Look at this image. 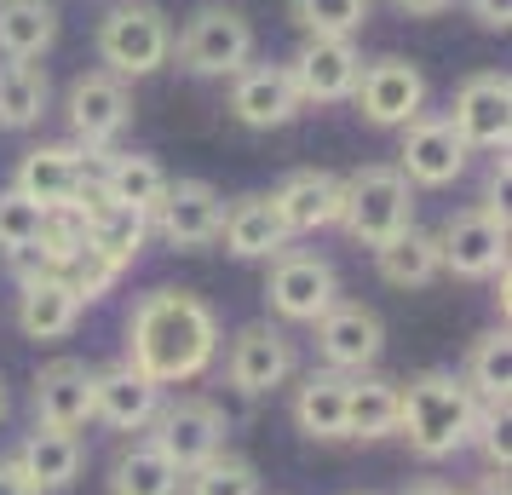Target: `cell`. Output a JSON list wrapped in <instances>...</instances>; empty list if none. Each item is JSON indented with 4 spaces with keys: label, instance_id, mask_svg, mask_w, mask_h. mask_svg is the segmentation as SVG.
I'll use <instances>...</instances> for the list:
<instances>
[{
    "label": "cell",
    "instance_id": "6da1fadb",
    "mask_svg": "<svg viewBox=\"0 0 512 495\" xmlns=\"http://www.w3.org/2000/svg\"><path fill=\"white\" fill-rule=\"evenodd\" d=\"M219 357V311L190 288H150L127 317V363L156 386H185Z\"/></svg>",
    "mask_w": 512,
    "mask_h": 495
},
{
    "label": "cell",
    "instance_id": "7a4b0ae2",
    "mask_svg": "<svg viewBox=\"0 0 512 495\" xmlns=\"http://www.w3.org/2000/svg\"><path fill=\"white\" fill-rule=\"evenodd\" d=\"M478 398L466 392L455 369H426L409 386H397V438L415 449L420 461H449L472 438Z\"/></svg>",
    "mask_w": 512,
    "mask_h": 495
},
{
    "label": "cell",
    "instance_id": "3957f363",
    "mask_svg": "<svg viewBox=\"0 0 512 495\" xmlns=\"http://www.w3.org/2000/svg\"><path fill=\"white\" fill-rule=\"evenodd\" d=\"M351 242L380 248L397 231L415 225V185L397 173V162H369L340 179V219H334Z\"/></svg>",
    "mask_w": 512,
    "mask_h": 495
},
{
    "label": "cell",
    "instance_id": "277c9868",
    "mask_svg": "<svg viewBox=\"0 0 512 495\" xmlns=\"http://www.w3.org/2000/svg\"><path fill=\"white\" fill-rule=\"evenodd\" d=\"M93 47H98V70L121 75V81H144L173 58V24L150 0H121L98 18Z\"/></svg>",
    "mask_w": 512,
    "mask_h": 495
},
{
    "label": "cell",
    "instance_id": "5b68a950",
    "mask_svg": "<svg viewBox=\"0 0 512 495\" xmlns=\"http://www.w3.org/2000/svg\"><path fill=\"white\" fill-rule=\"evenodd\" d=\"M173 58L196 81H231L242 64H254V24L236 6H196L173 35Z\"/></svg>",
    "mask_w": 512,
    "mask_h": 495
},
{
    "label": "cell",
    "instance_id": "8992f818",
    "mask_svg": "<svg viewBox=\"0 0 512 495\" xmlns=\"http://www.w3.org/2000/svg\"><path fill=\"white\" fill-rule=\"evenodd\" d=\"M432 242H438V260H443L449 277H461V283H489V277L507 265V208H489V202L455 208L438 231H432Z\"/></svg>",
    "mask_w": 512,
    "mask_h": 495
},
{
    "label": "cell",
    "instance_id": "52a82bcc",
    "mask_svg": "<svg viewBox=\"0 0 512 495\" xmlns=\"http://www.w3.org/2000/svg\"><path fill=\"white\" fill-rule=\"evenodd\" d=\"M64 121H70V144L87 150L98 162V156L127 133V121H133V93H127V81L110 75V70L75 75L70 93H64Z\"/></svg>",
    "mask_w": 512,
    "mask_h": 495
},
{
    "label": "cell",
    "instance_id": "ba28073f",
    "mask_svg": "<svg viewBox=\"0 0 512 495\" xmlns=\"http://www.w3.org/2000/svg\"><path fill=\"white\" fill-rule=\"evenodd\" d=\"M225 432H231L225 409H219L213 398H196V392H185V398H162L156 421L144 426V438L162 449L179 472L213 461V455L225 449Z\"/></svg>",
    "mask_w": 512,
    "mask_h": 495
},
{
    "label": "cell",
    "instance_id": "9c48e42d",
    "mask_svg": "<svg viewBox=\"0 0 512 495\" xmlns=\"http://www.w3.org/2000/svg\"><path fill=\"white\" fill-rule=\"evenodd\" d=\"M265 306L277 323H317L334 300H340V271L323 254L305 248H282L277 260H265Z\"/></svg>",
    "mask_w": 512,
    "mask_h": 495
},
{
    "label": "cell",
    "instance_id": "30bf717a",
    "mask_svg": "<svg viewBox=\"0 0 512 495\" xmlns=\"http://www.w3.org/2000/svg\"><path fill=\"white\" fill-rule=\"evenodd\" d=\"M351 104H357V116L369 121V127L397 133L403 121H415L426 110V75H420V64L397 58V52L369 58L363 75H357V87H351Z\"/></svg>",
    "mask_w": 512,
    "mask_h": 495
},
{
    "label": "cell",
    "instance_id": "8fae6325",
    "mask_svg": "<svg viewBox=\"0 0 512 495\" xmlns=\"http://www.w3.org/2000/svg\"><path fill=\"white\" fill-rule=\"evenodd\" d=\"M294 363H300L294 340L277 323H248L225 346V386H231L236 398H271L277 386H288Z\"/></svg>",
    "mask_w": 512,
    "mask_h": 495
},
{
    "label": "cell",
    "instance_id": "7c38bea8",
    "mask_svg": "<svg viewBox=\"0 0 512 495\" xmlns=\"http://www.w3.org/2000/svg\"><path fill=\"white\" fill-rule=\"evenodd\" d=\"M403 133V150H397V173L409 179L415 190H449L455 179L466 173V150L461 133L449 127V116H432V110H420L415 121H403L397 127Z\"/></svg>",
    "mask_w": 512,
    "mask_h": 495
},
{
    "label": "cell",
    "instance_id": "4fadbf2b",
    "mask_svg": "<svg viewBox=\"0 0 512 495\" xmlns=\"http://www.w3.org/2000/svg\"><path fill=\"white\" fill-rule=\"evenodd\" d=\"M449 127L461 133L466 150H507L512 133V81L501 70H472L455 87V104H449Z\"/></svg>",
    "mask_w": 512,
    "mask_h": 495
},
{
    "label": "cell",
    "instance_id": "5bb4252c",
    "mask_svg": "<svg viewBox=\"0 0 512 495\" xmlns=\"http://www.w3.org/2000/svg\"><path fill=\"white\" fill-rule=\"evenodd\" d=\"M219 225H225V196L208 185V179H179L167 185V196L150 213V236H162L167 248L179 254H196V248H213L219 242Z\"/></svg>",
    "mask_w": 512,
    "mask_h": 495
},
{
    "label": "cell",
    "instance_id": "9a60e30c",
    "mask_svg": "<svg viewBox=\"0 0 512 495\" xmlns=\"http://www.w3.org/2000/svg\"><path fill=\"white\" fill-rule=\"evenodd\" d=\"M311 329H317V363L340 369V375H363L386 352V323L363 300H334Z\"/></svg>",
    "mask_w": 512,
    "mask_h": 495
},
{
    "label": "cell",
    "instance_id": "2e32d148",
    "mask_svg": "<svg viewBox=\"0 0 512 495\" xmlns=\"http://www.w3.org/2000/svg\"><path fill=\"white\" fill-rule=\"evenodd\" d=\"M70 213L81 219V236H87V248L93 254H104V260H116L121 271L144 254V242H150V219L133 208H121V202H110L104 190H98V179H87V185L75 190Z\"/></svg>",
    "mask_w": 512,
    "mask_h": 495
},
{
    "label": "cell",
    "instance_id": "e0dca14e",
    "mask_svg": "<svg viewBox=\"0 0 512 495\" xmlns=\"http://www.w3.org/2000/svg\"><path fill=\"white\" fill-rule=\"evenodd\" d=\"M294 93L300 104H346L357 75H363V52L357 41H328V35H305L300 52L288 58Z\"/></svg>",
    "mask_w": 512,
    "mask_h": 495
},
{
    "label": "cell",
    "instance_id": "ac0fdd59",
    "mask_svg": "<svg viewBox=\"0 0 512 495\" xmlns=\"http://www.w3.org/2000/svg\"><path fill=\"white\" fill-rule=\"evenodd\" d=\"M162 398H167V386L139 375L127 357L110 363V369H93V421H104L110 432H133L139 438L144 426L156 421Z\"/></svg>",
    "mask_w": 512,
    "mask_h": 495
},
{
    "label": "cell",
    "instance_id": "d6986e66",
    "mask_svg": "<svg viewBox=\"0 0 512 495\" xmlns=\"http://www.w3.org/2000/svg\"><path fill=\"white\" fill-rule=\"evenodd\" d=\"M87 179H93V156L87 150H75V144H35V150H24V162L12 173V190L52 213V208H70L75 190Z\"/></svg>",
    "mask_w": 512,
    "mask_h": 495
},
{
    "label": "cell",
    "instance_id": "ffe728a7",
    "mask_svg": "<svg viewBox=\"0 0 512 495\" xmlns=\"http://www.w3.org/2000/svg\"><path fill=\"white\" fill-rule=\"evenodd\" d=\"M305 104L294 93V75L288 64H242L231 75V116L254 133H271V127H288Z\"/></svg>",
    "mask_w": 512,
    "mask_h": 495
},
{
    "label": "cell",
    "instance_id": "44dd1931",
    "mask_svg": "<svg viewBox=\"0 0 512 495\" xmlns=\"http://www.w3.org/2000/svg\"><path fill=\"white\" fill-rule=\"evenodd\" d=\"M35 426H58V432H81L93 421V363L81 357H52L35 375Z\"/></svg>",
    "mask_w": 512,
    "mask_h": 495
},
{
    "label": "cell",
    "instance_id": "7402d4cb",
    "mask_svg": "<svg viewBox=\"0 0 512 495\" xmlns=\"http://www.w3.org/2000/svg\"><path fill=\"white\" fill-rule=\"evenodd\" d=\"M12 467L24 472V484L35 495H58L70 490L81 467H87V444H81V432H58V426H35L18 455H12Z\"/></svg>",
    "mask_w": 512,
    "mask_h": 495
},
{
    "label": "cell",
    "instance_id": "603a6c76",
    "mask_svg": "<svg viewBox=\"0 0 512 495\" xmlns=\"http://www.w3.org/2000/svg\"><path fill=\"white\" fill-rule=\"evenodd\" d=\"M81 294H75L58 271H41V277H29L18 283V329L24 340L35 346H52V340H70L75 323H81Z\"/></svg>",
    "mask_w": 512,
    "mask_h": 495
},
{
    "label": "cell",
    "instance_id": "cb8c5ba5",
    "mask_svg": "<svg viewBox=\"0 0 512 495\" xmlns=\"http://www.w3.org/2000/svg\"><path fill=\"white\" fill-rule=\"evenodd\" d=\"M271 202H277L288 236L323 231V225L340 219V173H328V167H300V173H288V179L271 190Z\"/></svg>",
    "mask_w": 512,
    "mask_h": 495
},
{
    "label": "cell",
    "instance_id": "d4e9b609",
    "mask_svg": "<svg viewBox=\"0 0 512 495\" xmlns=\"http://www.w3.org/2000/svg\"><path fill=\"white\" fill-rule=\"evenodd\" d=\"M93 179L98 190L110 196V202H121V208H133V213H156V202L167 196V167L156 162V156H139V150H104L93 162Z\"/></svg>",
    "mask_w": 512,
    "mask_h": 495
},
{
    "label": "cell",
    "instance_id": "484cf974",
    "mask_svg": "<svg viewBox=\"0 0 512 495\" xmlns=\"http://www.w3.org/2000/svg\"><path fill=\"white\" fill-rule=\"evenodd\" d=\"M219 242H225L231 260H277L294 236H288V225H282V213L271 196H236L231 208H225Z\"/></svg>",
    "mask_w": 512,
    "mask_h": 495
},
{
    "label": "cell",
    "instance_id": "4316f807",
    "mask_svg": "<svg viewBox=\"0 0 512 495\" xmlns=\"http://www.w3.org/2000/svg\"><path fill=\"white\" fill-rule=\"evenodd\" d=\"M346 380L340 369H311L294 386V426L311 444H340L346 438Z\"/></svg>",
    "mask_w": 512,
    "mask_h": 495
},
{
    "label": "cell",
    "instance_id": "83f0119b",
    "mask_svg": "<svg viewBox=\"0 0 512 495\" xmlns=\"http://www.w3.org/2000/svg\"><path fill=\"white\" fill-rule=\"evenodd\" d=\"M179 478L185 472L167 461L150 438H127V444L110 455V472H104V490L110 495H179Z\"/></svg>",
    "mask_w": 512,
    "mask_h": 495
},
{
    "label": "cell",
    "instance_id": "f1b7e54d",
    "mask_svg": "<svg viewBox=\"0 0 512 495\" xmlns=\"http://www.w3.org/2000/svg\"><path fill=\"white\" fill-rule=\"evenodd\" d=\"M58 41V6L52 0H0V58L41 64Z\"/></svg>",
    "mask_w": 512,
    "mask_h": 495
},
{
    "label": "cell",
    "instance_id": "f546056e",
    "mask_svg": "<svg viewBox=\"0 0 512 495\" xmlns=\"http://www.w3.org/2000/svg\"><path fill=\"white\" fill-rule=\"evenodd\" d=\"M397 386L403 380H386V375H374V369L346 380V438H357V444L392 438L397 432Z\"/></svg>",
    "mask_w": 512,
    "mask_h": 495
},
{
    "label": "cell",
    "instance_id": "4dcf8cb0",
    "mask_svg": "<svg viewBox=\"0 0 512 495\" xmlns=\"http://www.w3.org/2000/svg\"><path fill=\"white\" fill-rule=\"evenodd\" d=\"M369 254H374V271H380L386 288H426V283H438V271H443L438 242H432V231H420V225L397 231L392 242H380Z\"/></svg>",
    "mask_w": 512,
    "mask_h": 495
},
{
    "label": "cell",
    "instance_id": "1f68e13d",
    "mask_svg": "<svg viewBox=\"0 0 512 495\" xmlns=\"http://www.w3.org/2000/svg\"><path fill=\"white\" fill-rule=\"evenodd\" d=\"M52 104V81L41 64H12V58H0V127L6 133H29V127H41Z\"/></svg>",
    "mask_w": 512,
    "mask_h": 495
},
{
    "label": "cell",
    "instance_id": "d6a6232c",
    "mask_svg": "<svg viewBox=\"0 0 512 495\" xmlns=\"http://www.w3.org/2000/svg\"><path fill=\"white\" fill-rule=\"evenodd\" d=\"M466 392L489 409H507V380H512V357H507V329H489L466 346Z\"/></svg>",
    "mask_w": 512,
    "mask_h": 495
},
{
    "label": "cell",
    "instance_id": "836d02e7",
    "mask_svg": "<svg viewBox=\"0 0 512 495\" xmlns=\"http://www.w3.org/2000/svg\"><path fill=\"white\" fill-rule=\"evenodd\" d=\"M374 0H288V18L300 35H328V41H357L369 24Z\"/></svg>",
    "mask_w": 512,
    "mask_h": 495
},
{
    "label": "cell",
    "instance_id": "e575fe53",
    "mask_svg": "<svg viewBox=\"0 0 512 495\" xmlns=\"http://www.w3.org/2000/svg\"><path fill=\"white\" fill-rule=\"evenodd\" d=\"M179 495H259V467L236 449H219L213 461H202L179 478Z\"/></svg>",
    "mask_w": 512,
    "mask_h": 495
},
{
    "label": "cell",
    "instance_id": "d590c367",
    "mask_svg": "<svg viewBox=\"0 0 512 495\" xmlns=\"http://www.w3.org/2000/svg\"><path fill=\"white\" fill-rule=\"evenodd\" d=\"M47 225V208L41 202H29L18 190H0V254H12V248H29L35 236Z\"/></svg>",
    "mask_w": 512,
    "mask_h": 495
},
{
    "label": "cell",
    "instance_id": "8d00e7d4",
    "mask_svg": "<svg viewBox=\"0 0 512 495\" xmlns=\"http://www.w3.org/2000/svg\"><path fill=\"white\" fill-rule=\"evenodd\" d=\"M116 277H121V265L116 260H104V254H93V248H81V260L64 271V283L81 294V306H93V300H104L110 288H116Z\"/></svg>",
    "mask_w": 512,
    "mask_h": 495
},
{
    "label": "cell",
    "instance_id": "74e56055",
    "mask_svg": "<svg viewBox=\"0 0 512 495\" xmlns=\"http://www.w3.org/2000/svg\"><path fill=\"white\" fill-rule=\"evenodd\" d=\"M472 18L484 29H507L512 24V0H472Z\"/></svg>",
    "mask_w": 512,
    "mask_h": 495
},
{
    "label": "cell",
    "instance_id": "f35d334b",
    "mask_svg": "<svg viewBox=\"0 0 512 495\" xmlns=\"http://www.w3.org/2000/svg\"><path fill=\"white\" fill-rule=\"evenodd\" d=\"M392 6L403 12V18H443L455 0H392Z\"/></svg>",
    "mask_w": 512,
    "mask_h": 495
},
{
    "label": "cell",
    "instance_id": "ab89813d",
    "mask_svg": "<svg viewBox=\"0 0 512 495\" xmlns=\"http://www.w3.org/2000/svg\"><path fill=\"white\" fill-rule=\"evenodd\" d=\"M0 495H35V490L24 484V472L12 467V455H0Z\"/></svg>",
    "mask_w": 512,
    "mask_h": 495
},
{
    "label": "cell",
    "instance_id": "60d3db41",
    "mask_svg": "<svg viewBox=\"0 0 512 495\" xmlns=\"http://www.w3.org/2000/svg\"><path fill=\"white\" fill-rule=\"evenodd\" d=\"M461 495H507V472L484 467V478H472V490H461Z\"/></svg>",
    "mask_w": 512,
    "mask_h": 495
},
{
    "label": "cell",
    "instance_id": "b9f144b4",
    "mask_svg": "<svg viewBox=\"0 0 512 495\" xmlns=\"http://www.w3.org/2000/svg\"><path fill=\"white\" fill-rule=\"evenodd\" d=\"M403 495H461V490H455V484H443V478H415Z\"/></svg>",
    "mask_w": 512,
    "mask_h": 495
},
{
    "label": "cell",
    "instance_id": "7bdbcfd3",
    "mask_svg": "<svg viewBox=\"0 0 512 495\" xmlns=\"http://www.w3.org/2000/svg\"><path fill=\"white\" fill-rule=\"evenodd\" d=\"M0 421H6V380H0Z\"/></svg>",
    "mask_w": 512,
    "mask_h": 495
},
{
    "label": "cell",
    "instance_id": "ee69618b",
    "mask_svg": "<svg viewBox=\"0 0 512 495\" xmlns=\"http://www.w3.org/2000/svg\"><path fill=\"white\" fill-rule=\"evenodd\" d=\"M357 495H369V490H357Z\"/></svg>",
    "mask_w": 512,
    "mask_h": 495
}]
</instances>
